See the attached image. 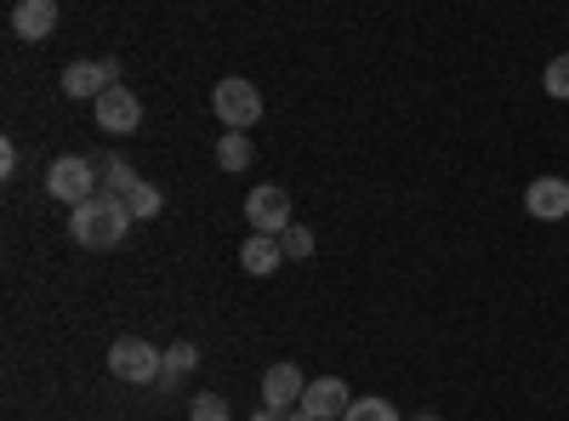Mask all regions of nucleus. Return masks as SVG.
<instances>
[{
    "label": "nucleus",
    "mask_w": 569,
    "mask_h": 421,
    "mask_svg": "<svg viewBox=\"0 0 569 421\" xmlns=\"http://www.w3.org/2000/svg\"><path fill=\"white\" fill-rule=\"evenodd\" d=\"M131 222L137 217H131L126 194H91L86 206L69 211V240L86 245V251H114V245H126Z\"/></svg>",
    "instance_id": "f257e3e1"
},
{
    "label": "nucleus",
    "mask_w": 569,
    "mask_h": 421,
    "mask_svg": "<svg viewBox=\"0 0 569 421\" xmlns=\"http://www.w3.org/2000/svg\"><path fill=\"white\" fill-rule=\"evenodd\" d=\"M46 194L63 200L69 211H74V206H86L91 194H103L98 160H86V154H58L52 166H46Z\"/></svg>",
    "instance_id": "f03ea898"
},
{
    "label": "nucleus",
    "mask_w": 569,
    "mask_h": 421,
    "mask_svg": "<svg viewBox=\"0 0 569 421\" xmlns=\"http://www.w3.org/2000/svg\"><path fill=\"white\" fill-rule=\"evenodd\" d=\"M211 114H217L228 131H251V126L262 120V91H257V80L222 74V80L211 86Z\"/></svg>",
    "instance_id": "7ed1b4c3"
},
{
    "label": "nucleus",
    "mask_w": 569,
    "mask_h": 421,
    "mask_svg": "<svg viewBox=\"0 0 569 421\" xmlns=\"http://www.w3.org/2000/svg\"><path fill=\"white\" fill-rule=\"evenodd\" d=\"M160 370H166V353L142 337H120L109 348V377L114 382H131V388H160Z\"/></svg>",
    "instance_id": "20e7f679"
},
{
    "label": "nucleus",
    "mask_w": 569,
    "mask_h": 421,
    "mask_svg": "<svg viewBox=\"0 0 569 421\" xmlns=\"http://www.w3.org/2000/svg\"><path fill=\"white\" fill-rule=\"evenodd\" d=\"M58 86H63V98H69V103H98L109 86H120V63H114V58H98V63H69Z\"/></svg>",
    "instance_id": "39448f33"
},
{
    "label": "nucleus",
    "mask_w": 569,
    "mask_h": 421,
    "mask_svg": "<svg viewBox=\"0 0 569 421\" xmlns=\"http://www.w3.org/2000/svg\"><path fill=\"white\" fill-rule=\"evenodd\" d=\"M246 222L251 233H284L297 217H291V194L279 189V182H262V189L246 194Z\"/></svg>",
    "instance_id": "423d86ee"
},
{
    "label": "nucleus",
    "mask_w": 569,
    "mask_h": 421,
    "mask_svg": "<svg viewBox=\"0 0 569 421\" xmlns=\"http://www.w3.org/2000/svg\"><path fill=\"white\" fill-rule=\"evenodd\" d=\"M91 114H98V126L109 131V137H131L137 126H142V103H137V91L120 80V86H109L98 103H91Z\"/></svg>",
    "instance_id": "0eeeda50"
},
{
    "label": "nucleus",
    "mask_w": 569,
    "mask_h": 421,
    "mask_svg": "<svg viewBox=\"0 0 569 421\" xmlns=\"http://www.w3.org/2000/svg\"><path fill=\"white\" fill-rule=\"evenodd\" d=\"M525 211L536 222H569V177H536L525 189Z\"/></svg>",
    "instance_id": "6e6552de"
},
{
    "label": "nucleus",
    "mask_w": 569,
    "mask_h": 421,
    "mask_svg": "<svg viewBox=\"0 0 569 421\" xmlns=\"http://www.w3.org/2000/svg\"><path fill=\"white\" fill-rule=\"evenodd\" d=\"M302 393H308V382H302V370H297V364H284V359H279V364L262 370V404H268V410H279V415H284V410H297Z\"/></svg>",
    "instance_id": "1a4fd4ad"
},
{
    "label": "nucleus",
    "mask_w": 569,
    "mask_h": 421,
    "mask_svg": "<svg viewBox=\"0 0 569 421\" xmlns=\"http://www.w3.org/2000/svg\"><path fill=\"white\" fill-rule=\"evenodd\" d=\"M12 34L18 40H52L58 34V0H18L12 7Z\"/></svg>",
    "instance_id": "9d476101"
},
{
    "label": "nucleus",
    "mask_w": 569,
    "mask_h": 421,
    "mask_svg": "<svg viewBox=\"0 0 569 421\" xmlns=\"http://www.w3.org/2000/svg\"><path fill=\"white\" fill-rule=\"evenodd\" d=\"M348 404H353V393H348V382H342V377H313V382H308V393H302V410H313L319 421H342V415H348Z\"/></svg>",
    "instance_id": "9b49d317"
},
{
    "label": "nucleus",
    "mask_w": 569,
    "mask_h": 421,
    "mask_svg": "<svg viewBox=\"0 0 569 421\" xmlns=\"http://www.w3.org/2000/svg\"><path fill=\"white\" fill-rule=\"evenodd\" d=\"M284 262V245H279V233H251V240L240 245V268L251 279H268L273 268Z\"/></svg>",
    "instance_id": "f8f14e48"
},
{
    "label": "nucleus",
    "mask_w": 569,
    "mask_h": 421,
    "mask_svg": "<svg viewBox=\"0 0 569 421\" xmlns=\"http://www.w3.org/2000/svg\"><path fill=\"white\" fill-rule=\"evenodd\" d=\"M194 370H200V348H194V342H171V348H166V370H160V388L171 393L177 382L194 377Z\"/></svg>",
    "instance_id": "ddd939ff"
},
{
    "label": "nucleus",
    "mask_w": 569,
    "mask_h": 421,
    "mask_svg": "<svg viewBox=\"0 0 569 421\" xmlns=\"http://www.w3.org/2000/svg\"><path fill=\"white\" fill-rule=\"evenodd\" d=\"M251 154H257V149H251V131H222V137H217V166H222V171H246Z\"/></svg>",
    "instance_id": "4468645a"
},
{
    "label": "nucleus",
    "mask_w": 569,
    "mask_h": 421,
    "mask_svg": "<svg viewBox=\"0 0 569 421\" xmlns=\"http://www.w3.org/2000/svg\"><path fill=\"white\" fill-rule=\"evenodd\" d=\"M98 177H103V194H131V182H137L126 154H98Z\"/></svg>",
    "instance_id": "2eb2a0df"
},
{
    "label": "nucleus",
    "mask_w": 569,
    "mask_h": 421,
    "mask_svg": "<svg viewBox=\"0 0 569 421\" xmlns=\"http://www.w3.org/2000/svg\"><path fill=\"white\" fill-rule=\"evenodd\" d=\"M126 206H131V217H137V222H149V217H160V211H166V194L154 189V182H142V177H137V182H131V194H126Z\"/></svg>",
    "instance_id": "dca6fc26"
},
{
    "label": "nucleus",
    "mask_w": 569,
    "mask_h": 421,
    "mask_svg": "<svg viewBox=\"0 0 569 421\" xmlns=\"http://www.w3.org/2000/svg\"><path fill=\"white\" fill-rule=\"evenodd\" d=\"M342 421H399V410L382 399V393H365V399H353L348 404V415Z\"/></svg>",
    "instance_id": "f3484780"
},
{
    "label": "nucleus",
    "mask_w": 569,
    "mask_h": 421,
    "mask_svg": "<svg viewBox=\"0 0 569 421\" xmlns=\"http://www.w3.org/2000/svg\"><path fill=\"white\" fill-rule=\"evenodd\" d=\"M541 91L552 103H569V52H558L552 63H547V74H541Z\"/></svg>",
    "instance_id": "a211bd4d"
},
{
    "label": "nucleus",
    "mask_w": 569,
    "mask_h": 421,
    "mask_svg": "<svg viewBox=\"0 0 569 421\" xmlns=\"http://www.w3.org/2000/svg\"><path fill=\"white\" fill-rule=\"evenodd\" d=\"M279 245H284V262H308V257H313V228L291 222V228L279 233Z\"/></svg>",
    "instance_id": "6ab92c4d"
},
{
    "label": "nucleus",
    "mask_w": 569,
    "mask_h": 421,
    "mask_svg": "<svg viewBox=\"0 0 569 421\" xmlns=\"http://www.w3.org/2000/svg\"><path fill=\"white\" fill-rule=\"evenodd\" d=\"M188 421H233V410H228L222 393H194V404H188Z\"/></svg>",
    "instance_id": "aec40b11"
},
{
    "label": "nucleus",
    "mask_w": 569,
    "mask_h": 421,
    "mask_svg": "<svg viewBox=\"0 0 569 421\" xmlns=\"http://www.w3.org/2000/svg\"><path fill=\"white\" fill-rule=\"evenodd\" d=\"M18 171V143H0V177Z\"/></svg>",
    "instance_id": "412c9836"
},
{
    "label": "nucleus",
    "mask_w": 569,
    "mask_h": 421,
    "mask_svg": "<svg viewBox=\"0 0 569 421\" xmlns=\"http://www.w3.org/2000/svg\"><path fill=\"white\" fill-rule=\"evenodd\" d=\"M284 421H319V415H313V410H302V404H297V410H284Z\"/></svg>",
    "instance_id": "4be33fe9"
},
{
    "label": "nucleus",
    "mask_w": 569,
    "mask_h": 421,
    "mask_svg": "<svg viewBox=\"0 0 569 421\" xmlns=\"http://www.w3.org/2000/svg\"><path fill=\"white\" fill-rule=\"evenodd\" d=\"M251 421H284V415H279V410H268V404H257V415H251Z\"/></svg>",
    "instance_id": "5701e85b"
},
{
    "label": "nucleus",
    "mask_w": 569,
    "mask_h": 421,
    "mask_svg": "<svg viewBox=\"0 0 569 421\" xmlns=\"http://www.w3.org/2000/svg\"><path fill=\"white\" fill-rule=\"evenodd\" d=\"M410 421H439V415H433V410H427V415H410Z\"/></svg>",
    "instance_id": "b1692460"
}]
</instances>
